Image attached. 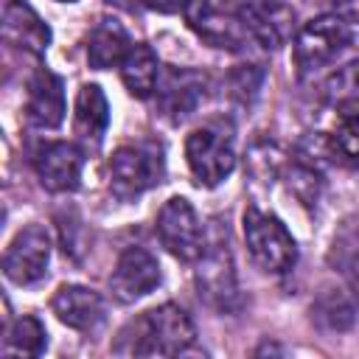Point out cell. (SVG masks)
I'll use <instances>...</instances> for the list:
<instances>
[{"label": "cell", "instance_id": "6da1fadb", "mask_svg": "<svg viewBox=\"0 0 359 359\" xmlns=\"http://www.w3.org/2000/svg\"><path fill=\"white\" fill-rule=\"evenodd\" d=\"M233 123L230 121H208L199 129L188 135L185 143V157L194 171V177L213 188L219 185L236 165V149H233Z\"/></svg>", "mask_w": 359, "mask_h": 359}, {"label": "cell", "instance_id": "7a4b0ae2", "mask_svg": "<svg viewBox=\"0 0 359 359\" xmlns=\"http://www.w3.org/2000/svg\"><path fill=\"white\" fill-rule=\"evenodd\" d=\"M194 337L196 331H194L191 317L180 306L165 303V306L146 311L132 351L137 356H174V353L188 351L194 345Z\"/></svg>", "mask_w": 359, "mask_h": 359}, {"label": "cell", "instance_id": "3957f363", "mask_svg": "<svg viewBox=\"0 0 359 359\" xmlns=\"http://www.w3.org/2000/svg\"><path fill=\"white\" fill-rule=\"evenodd\" d=\"M244 238H247L252 261L264 272L280 275V272L292 269V264L297 258L294 238L280 224V219H275L272 213H264L258 208H247V213H244Z\"/></svg>", "mask_w": 359, "mask_h": 359}, {"label": "cell", "instance_id": "277c9868", "mask_svg": "<svg viewBox=\"0 0 359 359\" xmlns=\"http://www.w3.org/2000/svg\"><path fill=\"white\" fill-rule=\"evenodd\" d=\"M157 236L163 247L180 261H196L205 252V233L188 199L171 196L157 213Z\"/></svg>", "mask_w": 359, "mask_h": 359}, {"label": "cell", "instance_id": "5b68a950", "mask_svg": "<svg viewBox=\"0 0 359 359\" xmlns=\"http://www.w3.org/2000/svg\"><path fill=\"white\" fill-rule=\"evenodd\" d=\"M351 42V28L342 17H317L306 22L294 36V65L300 73H311L328 65Z\"/></svg>", "mask_w": 359, "mask_h": 359}, {"label": "cell", "instance_id": "8992f818", "mask_svg": "<svg viewBox=\"0 0 359 359\" xmlns=\"http://www.w3.org/2000/svg\"><path fill=\"white\" fill-rule=\"evenodd\" d=\"M160 182V157L146 146H121L109 160V188L118 199H135Z\"/></svg>", "mask_w": 359, "mask_h": 359}, {"label": "cell", "instance_id": "52a82bcc", "mask_svg": "<svg viewBox=\"0 0 359 359\" xmlns=\"http://www.w3.org/2000/svg\"><path fill=\"white\" fill-rule=\"evenodd\" d=\"M48 258H50V236L42 224H31L22 233H17V238L8 244L3 258V272L11 283L28 286L45 275Z\"/></svg>", "mask_w": 359, "mask_h": 359}, {"label": "cell", "instance_id": "ba28073f", "mask_svg": "<svg viewBox=\"0 0 359 359\" xmlns=\"http://www.w3.org/2000/svg\"><path fill=\"white\" fill-rule=\"evenodd\" d=\"M238 20L244 31L264 48L286 45L294 28V11L286 0H241Z\"/></svg>", "mask_w": 359, "mask_h": 359}, {"label": "cell", "instance_id": "9c48e42d", "mask_svg": "<svg viewBox=\"0 0 359 359\" xmlns=\"http://www.w3.org/2000/svg\"><path fill=\"white\" fill-rule=\"evenodd\" d=\"M160 283V266L143 247H126L109 275V289L121 303H132L149 294Z\"/></svg>", "mask_w": 359, "mask_h": 359}, {"label": "cell", "instance_id": "30bf717a", "mask_svg": "<svg viewBox=\"0 0 359 359\" xmlns=\"http://www.w3.org/2000/svg\"><path fill=\"white\" fill-rule=\"evenodd\" d=\"M84 157L73 143H48L36 154V174L48 191H73L81 180Z\"/></svg>", "mask_w": 359, "mask_h": 359}, {"label": "cell", "instance_id": "8fae6325", "mask_svg": "<svg viewBox=\"0 0 359 359\" xmlns=\"http://www.w3.org/2000/svg\"><path fill=\"white\" fill-rule=\"evenodd\" d=\"M157 90H160V109L168 121H182L188 118L196 104L202 101L205 95V76L196 73V70H168L163 81H157Z\"/></svg>", "mask_w": 359, "mask_h": 359}, {"label": "cell", "instance_id": "7c38bea8", "mask_svg": "<svg viewBox=\"0 0 359 359\" xmlns=\"http://www.w3.org/2000/svg\"><path fill=\"white\" fill-rule=\"evenodd\" d=\"M50 306H53V314L76 331H90L104 320V300L98 292L87 286H62L53 294Z\"/></svg>", "mask_w": 359, "mask_h": 359}, {"label": "cell", "instance_id": "4fadbf2b", "mask_svg": "<svg viewBox=\"0 0 359 359\" xmlns=\"http://www.w3.org/2000/svg\"><path fill=\"white\" fill-rule=\"evenodd\" d=\"M196 283H199V294H205L216 306H227V297L236 294V278H233V269H230V252L222 244V238H216L210 244V250L205 247L202 264L196 269Z\"/></svg>", "mask_w": 359, "mask_h": 359}, {"label": "cell", "instance_id": "5bb4252c", "mask_svg": "<svg viewBox=\"0 0 359 359\" xmlns=\"http://www.w3.org/2000/svg\"><path fill=\"white\" fill-rule=\"evenodd\" d=\"M28 118L36 126H59L65 118V93L59 76L50 70H36V76L28 84Z\"/></svg>", "mask_w": 359, "mask_h": 359}, {"label": "cell", "instance_id": "9a60e30c", "mask_svg": "<svg viewBox=\"0 0 359 359\" xmlns=\"http://www.w3.org/2000/svg\"><path fill=\"white\" fill-rule=\"evenodd\" d=\"M3 36H6V42H14V45H22V48H31L39 53V50H45L50 31L34 14V8L28 3L8 0L6 11H3Z\"/></svg>", "mask_w": 359, "mask_h": 359}, {"label": "cell", "instance_id": "2e32d148", "mask_svg": "<svg viewBox=\"0 0 359 359\" xmlns=\"http://www.w3.org/2000/svg\"><path fill=\"white\" fill-rule=\"evenodd\" d=\"M129 48H132V42H129V34L123 31V25L115 20H101L90 34L87 59L95 70H107L112 65H121L123 56L129 53Z\"/></svg>", "mask_w": 359, "mask_h": 359}, {"label": "cell", "instance_id": "e0dca14e", "mask_svg": "<svg viewBox=\"0 0 359 359\" xmlns=\"http://www.w3.org/2000/svg\"><path fill=\"white\" fill-rule=\"evenodd\" d=\"M121 79L126 84V90L135 98H149L160 81L157 76V56L149 45H132L129 53L121 62Z\"/></svg>", "mask_w": 359, "mask_h": 359}, {"label": "cell", "instance_id": "ac0fdd59", "mask_svg": "<svg viewBox=\"0 0 359 359\" xmlns=\"http://www.w3.org/2000/svg\"><path fill=\"white\" fill-rule=\"evenodd\" d=\"M107 123H109V107H107L104 93L95 84H84L76 98V132L84 140L98 143Z\"/></svg>", "mask_w": 359, "mask_h": 359}, {"label": "cell", "instance_id": "d6986e66", "mask_svg": "<svg viewBox=\"0 0 359 359\" xmlns=\"http://www.w3.org/2000/svg\"><path fill=\"white\" fill-rule=\"evenodd\" d=\"M331 151L342 163L359 168V107H342L331 135Z\"/></svg>", "mask_w": 359, "mask_h": 359}, {"label": "cell", "instance_id": "ffe728a7", "mask_svg": "<svg viewBox=\"0 0 359 359\" xmlns=\"http://www.w3.org/2000/svg\"><path fill=\"white\" fill-rule=\"evenodd\" d=\"M45 348V328L36 317H20L3 342L6 356H39Z\"/></svg>", "mask_w": 359, "mask_h": 359}, {"label": "cell", "instance_id": "44dd1931", "mask_svg": "<svg viewBox=\"0 0 359 359\" xmlns=\"http://www.w3.org/2000/svg\"><path fill=\"white\" fill-rule=\"evenodd\" d=\"M323 95L337 107H359V59L342 65L323 84Z\"/></svg>", "mask_w": 359, "mask_h": 359}, {"label": "cell", "instance_id": "7402d4cb", "mask_svg": "<svg viewBox=\"0 0 359 359\" xmlns=\"http://www.w3.org/2000/svg\"><path fill=\"white\" fill-rule=\"evenodd\" d=\"M143 3L154 11H163V14H177V11L191 6V0H143Z\"/></svg>", "mask_w": 359, "mask_h": 359}, {"label": "cell", "instance_id": "603a6c76", "mask_svg": "<svg viewBox=\"0 0 359 359\" xmlns=\"http://www.w3.org/2000/svg\"><path fill=\"white\" fill-rule=\"evenodd\" d=\"M334 8L342 20L359 22V0H334Z\"/></svg>", "mask_w": 359, "mask_h": 359}, {"label": "cell", "instance_id": "cb8c5ba5", "mask_svg": "<svg viewBox=\"0 0 359 359\" xmlns=\"http://www.w3.org/2000/svg\"><path fill=\"white\" fill-rule=\"evenodd\" d=\"M348 278H351V289H353V294L359 297V258L351 264V272H348Z\"/></svg>", "mask_w": 359, "mask_h": 359}, {"label": "cell", "instance_id": "d4e9b609", "mask_svg": "<svg viewBox=\"0 0 359 359\" xmlns=\"http://www.w3.org/2000/svg\"><path fill=\"white\" fill-rule=\"evenodd\" d=\"M227 3H230V0H205L202 6H208V8H216V11H219V8H224Z\"/></svg>", "mask_w": 359, "mask_h": 359}, {"label": "cell", "instance_id": "484cf974", "mask_svg": "<svg viewBox=\"0 0 359 359\" xmlns=\"http://www.w3.org/2000/svg\"><path fill=\"white\" fill-rule=\"evenodd\" d=\"M65 3H70V0H65Z\"/></svg>", "mask_w": 359, "mask_h": 359}]
</instances>
